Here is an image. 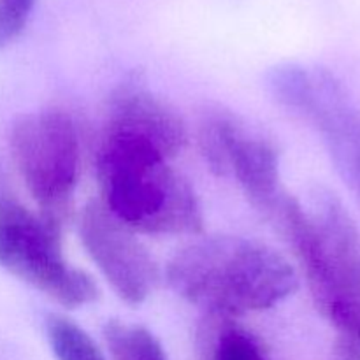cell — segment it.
<instances>
[{
	"label": "cell",
	"mask_w": 360,
	"mask_h": 360,
	"mask_svg": "<svg viewBox=\"0 0 360 360\" xmlns=\"http://www.w3.org/2000/svg\"><path fill=\"white\" fill-rule=\"evenodd\" d=\"M167 281L179 297L224 319L273 308L299 285L280 252L238 236L190 243L169 262Z\"/></svg>",
	"instance_id": "obj_1"
},
{
	"label": "cell",
	"mask_w": 360,
	"mask_h": 360,
	"mask_svg": "<svg viewBox=\"0 0 360 360\" xmlns=\"http://www.w3.org/2000/svg\"><path fill=\"white\" fill-rule=\"evenodd\" d=\"M102 204L134 232L195 236L204 229L199 197L150 141L104 129L97 150Z\"/></svg>",
	"instance_id": "obj_2"
},
{
	"label": "cell",
	"mask_w": 360,
	"mask_h": 360,
	"mask_svg": "<svg viewBox=\"0 0 360 360\" xmlns=\"http://www.w3.org/2000/svg\"><path fill=\"white\" fill-rule=\"evenodd\" d=\"M9 148L41 217L62 229L81 169L79 130L72 116L58 109L21 116L11 129Z\"/></svg>",
	"instance_id": "obj_3"
},
{
	"label": "cell",
	"mask_w": 360,
	"mask_h": 360,
	"mask_svg": "<svg viewBox=\"0 0 360 360\" xmlns=\"http://www.w3.org/2000/svg\"><path fill=\"white\" fill-rule=\"evenodd\" d=\"M0 266L65 308L98 299V287L62 252V229L32 213L14 197L0 199Z\"/></svg>",
	"instance_id": "obj_4"
},
{
	"label": "cell",
	"mask_w": 360,
	"mask_h": 360,
	"mask_svg": "<svg viewBox=\"0 0 360 360\" xmlns=\"http://www.w3.org/2000/svg\"><path fill=\"white\" fill-rule=\"evenodd\" d=\"M269 86L281 105L323 137L338 174L360 202V109L343 81L323 67L288 63L271 72Z\"/></svg>",
	"instance_id": "obj_5"
},
{
	"label": "cell",
	"mask_w": 360,
	"mask_h": 360,
	"mask_svg": "<svg viewBox=\"0 0 360 360\" xmlns=\"http://www.w3.org/2000/svg\"><path fill=\"white\" fill-rule=\"evenodd\" d=\"M199 144L211 171L220 176L234 174L250 202L269 217L285 193L273 144L225 111L207 112L200 122Z\"/></svg>",
	"instance_id": "obj_6"
},
{
	"label": "cell",
	"mask_w": 360,
	"mask_h": 360,
	"mask_svg": "<svg viewBox=\"0 0 360 360\" xmlns=\"http://www.w3.org/2000/svg\"><path fill=\"white\" fill-rule=\"evenodd\" d=\"M136 234L102 202H90L81 211L84 250L115 294L130 306L143 304L158 280L157 264Z\"/></svg>",
	"instance_id": "obj_7"
},
{
	"label": "cell",
	"mask_w": 360,
	"mask_h": 360,
	"mask_svg": "<svg viewBox=\"0 0 360 360\" xmlns=\"http://www.w3.org/2000/svg\"><path fill=\"white\" fill-rule=\"evenodd\" d=\"M104 129L123 130L150 141L171 160L186 144L181 116L141 84H123L109 98Z\"/></svg>",
	"instance_id": "obj_8"
},
{
	"label": "cell",
	"mask_w": 360,
	"mask_h": 360,
	"mask_svg": "<svg viewBox=\"0 0 360 360\" xmlns=\"http://www.w3.org/2000/svg\"><path fill=\"white\" fill-rule=\"evenodd\" d=\"M104 336L115 360H165L157 338L144 327L108 322Z\"/></svg>",
	"instance_id": "obj_9"
},
{
	"label": "cell",
	"mask_w": 360,
	"mask_h": 360,
	"mask_svg": "<svg viewBox=\"0 0 360 360\" xmlns=\"http://www.w3.org/2000/svg\"><path fill=\"white\" fill-rule=\"evenodd\" d=\"M46 333L58 360H105L95 341L67 316L49 315Z\"/></svg>",
	"instance_id": "obj_10"
},
{
	"label": "cell",
	"mask_w": 360,
	"mask_h": 360,
	"mask_svg": "<svg viewBox=\"0 0 360 360\" xmlns=\"http://www.w3.org/2000/svg\"><path fill=\"white\" fill-rule=\"evenodd\" d=\"M214 360H267L259 343L232 323H224L218 329L214 341Z\"/></svg>",
	"instance_id": "obj_11"
},
{
	"label": "cell",
	"mask_w": 360,
	"mask_h": 360,
	"mask_svg": "<svg viewBox=\"0 0 360 360\" xmlns=\"http://www.w3.org/2000/svg\"><path fill=\"white\" fill-rule=\"evenodd\" d=\"M37 0H0V46L13 42L27 27Z\"/></svg>",
	"instance_id": "obj_12"
},
{
	"label": "cell",
	"mask_w": 360,
	"mask_h": 360,
	"mask_svg": "<svg viewBox=\"0 0 360 360\" xmlns=\"http://www.w3.org/2000/svg\"><path fill=\"white\" fill-rule=\"evenodd\" d=\"M330 360H360V334H338Z\"/></svg>",
	"instance_id": "obj_13"
}]
</instances>
